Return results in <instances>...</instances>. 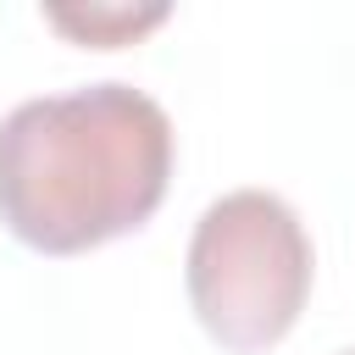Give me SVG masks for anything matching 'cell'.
I'll return each instance as SVG.
<instances>
[{
  "label": "cell",
  "instance_id": "7a4b0ae2",
  "mask_svg": "<svg viewBox=\"0 0 355 355\" xmlns=\"http://www.w3.org/2000/svg\"><path fill=\"white\" fill-rule=\"evenodd\" d=\"M311 266L300 211L272 189H233L200 211L183 283L200 327L227 355H261L300 322Z\"/></svg>",
  "mask_w": 355,
  "mask_h": 355
},
{
  "label": "cell",
  "instance_id": "277c9868",
  "mask_svg": "<svg viewBox=\"0 0 355 355\" xmlns=\"http://www.w3.org/2000/svg\"><path fill=\"white\" fill-rule=\"evenodd\" d=\"M344 355H355V349H344Z\"/></svg>",
  "mask_w": 355,
  "mask_h": 355
},
{
  "label": "cell",
  "instance_id": "3957f363",
  "mask_svg": "<svg viewBox=\"0 0 355 355\" xmlns=\"http://www.w3.org/2000/svg\"><path fill=\"white\" fill-rule=\"evenodd\" d=\"M44 22L72 33L78 44H94V50H111V44H128L139 39L144 28L166 22V0H144V6H128V0H89V6H44Z\"/></svg>",
  "mask_w": 355,
  "mask_h": 355
},
{
  "label": "cell",
  "instance_id": "6da1fadb",
  "mask_svg": "<svg viewBox=\"0 0 355 355\" xmlns=\"http://www.w3.org/2000/svg\"><path fill=\"white\" fill-rule=\"evenodd\" d=\"M172 178V116L105 78L33 94L0 116V222L39 255H83L155 216Z\"/></svg>",
  "mask_w": 355,
  "mask_h": 355
}]
</instances>
